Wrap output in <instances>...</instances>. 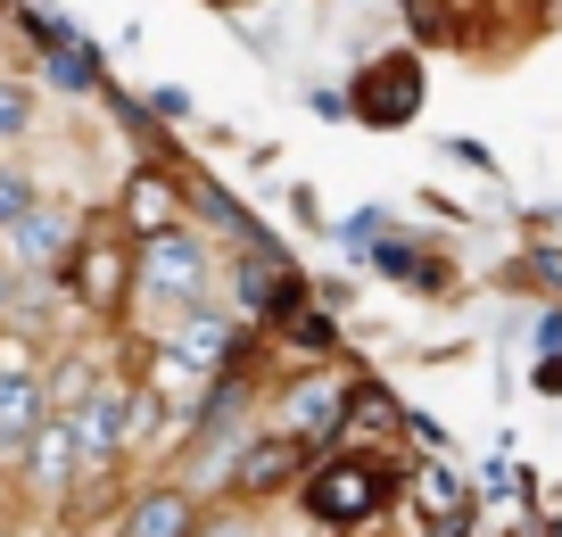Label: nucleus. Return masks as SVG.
I'll use <instances>...</instances> for the list:
<instances>
[{"instance_id":"7ed1b4c3","label":"nucleus","mask_w":562,"mask_h":537,"mask_svg":"<svg viewBox=\"0 0 562 537\" xmlns=\"http://www.w3.org/2000/svg\"><path fill=\"white\" fill-rule=\"evenodd\" d=\"M422 58L414 51H381V58H364L356 67V83H348V116L356 124H372V133H405V124L422 116Z\"/></svg>"},{"instance_id":"aec40b11","label":"nucleus","mask_w":562,"mask_h":537,"mask_svg":"<svg viewBox=\"0 0 562 537\" xmlns=\"http://www.w3.org/2000/svg\"><path fill=\"white\" fill-rule=\"evenodd\" d=\"M538 389H546V398H562V356H554V365H538Z\"/></svg>"},{"instance_id":"20e7f679","label":"nucleus","mask_w":562,"mask_h":537,"mask_svg":"<svg viewBox=\"0 0 562 537\" xmlns=\"http://www.w3.org/2000/svg\"><path fill=\"white\" fill-rule=\"evenodd\" d=\"M67 422H75V447H83V471H108V463H124V447H133L140 389H133V381H100Z\"/></svg>"},{"instance_id":"423d86ee","label":"nucleus","mask_w":562,"mask_h":537,"mask_svg":"<svg viewBox=\"0 0 562 537\" xmlns=\"http://www.w3.org/2000/svg\"><path fill=\"white\" fill-rule=\"evenodd\" d=\"M207 240H199L191 224H175V232H158V240H140V290L149 298H199L207 290Z\"/></svg>"},{"instance_id":"4468645a","label":"nucleus","mask_w":562,"mask_h":537,"mask_svg":"<svg viewBox=\"0 0 562 537\" xmlns=\"http://www.w3.org/2000/svg\"><path fill=\"white\" fill-rule=\"evenodd\" d=\"M281 331H290L299 347H315V356H323V347H339V323H331L323 306H306V298H299L290 314H281Z\"/></svg>"},{"instance_id":"9d476101","label":"nucleus","mask_w":562,"mask_h":537,"mask_svg":"<svg viewBox=\"0 0 562 537\" xmlns=\"http://www.w3.org/2000/svg\"><path fill=\"white\" fill-rule=\"evenodd\" d=\"M306 463H315V455H306V438L273 430V438H257V447H240V463H232V488H240V496H273V488H281V480H299Z\"/></svg>"},{"instance_id":"dca6fc26","label":"nucleus","mask_w":562,"mask_h":537,"mask_svg":"<svg viewBox=\"0 0 562 537\" xmlns=\"http://www.w3.org/2000/svg\"><path fill=\"white\" fill-rule=\"evenodd\" d=\"M34 199H42V191H34V174H25V166H0V232L18 224Z\"/></svg>"},{"instance_id":"f03ea898","label":"nucleus","mask_w":562,"mask_h":537,"mask_svg":"<svg viewBox=\"0 0 562 537\" xmlns=\"http://www.w3.org/2000/svg\"><path fill=\"white\" fill-rule=\"evenodd\" d=\"M58 281L75 290V306H83V314H116L124 290L140 281V240L116 224V215H108L91 240L75 232V257H67V273H58Z\"/></svg>"},{"instance_id":"412c9836","label":"nucleus","mask_w":562,"mask_h":537,"mask_svg":"<svg viewBox=\"0 0 562 537\" xmlns=\"http://www.w3.org/2000/svg\"><path fill=\"white\" fill-rule=\"evenodd\" d=\"M191 537H248V529H240V521H224V529H207V521H199Z\"/></svg>"},{"instance_id":"6e6552de","label":"nucleus","mask_w":562,"mask_h":537,"mask_svg":"<svg viewBox=\"0 0 562 537\" xmlns=\"http://www.w3.org/2000/svg\"><path fill=\"white\" fill-rule=\"evenodd\" d=\"M116 224L133 232V240H158V232H175V224H182L175 174H166V166H133V182H124V199H116Z\"/></svg>"},{"instance_id":"a211bd4d","label":"nucleus","mask_w":562,"mask_h":537,"mask_svg":"<svg viewBox=\"0 0 562 537\" xmlns=\"http://www.w3.org/2000/svg\"><path fill=\"white\" fill-rule=\"evenodd\" d=\"M422 496L439 504V513H456V504H463V496H456V480H447V471H422Z\"/></svg>"},{"instance_id":"1a4fd4ad","label":"nucleus","mask_w":562,"mask_h":537,"mask_svg":"<svg viewBox=\"0 0 562 537\" xmlns=\"http://www.w3.org/2000/svg\"><path fill=\"white\" fill-rule=\"evenodd\" d=\"M281 430L290 438H339L348 430V381H290V398H281Z\"/></svg>"},{"instance_id":"2eb2a0df","label":"nucleus","mask_w":562,"mask_h":537,"mask_svg":"<svg viewBox=\"0 0 562 537\" xmlns=\"http://www.w3.org/2000/svg\"><path fill=\"white\" fill-rule=\"evenodd\" d=\"M25 133H34V83L0 75V141H25Z\"/></svg>"},{"instance_id":"39448f33","label":"nucleus","mask_w":562,"mask_h":537,"mask_svg":"<svg viewBox=\"0 0 562 537\" xmlns=\"http://www.w3.org/2000/svg\"><path fill=\"white\" fill-rule=\"evenodd\" d=\"M0 248H9V273L18 281H42V273H67V257H75V215L67 208H50V199H34V208L18 215V224L0 232Z\"/></svg>"},{"instance_id":"f257e3e1","label":"nucleus","mask_w":562,"mask_h":537,"mask_svg":"<svg viewBox=\"0 0 562 537\" xmlns=\"http://www.w3.org/2000/svg\"><path fill=\"white\" fill-rule=\"evenodd\" d=\"M397 496V480H389V463H372V455H323V463H306L299 471V504H306V521L315 529H331V537H348V529H364V521H381V504Z\"/></svg>"},{"instance_id":"f3484780","label":"nucleus","mask_w":562,"mask_h":537,"mask_svg":"<svg viewBox=\"0 0 562 537\" xmlns=\"http://www.w3.org/2000/svg\"><path fill=\"white\" fill-rule=\"evenodd\" d=\"M149 108H158L166 124H191V91H182V83H158V91H149Z\"/></svg>"},{"instance_id":"6ab92c4d","label":"nucleus","mask_w":562,"mask_h":537,"mask_svg":"<svg viewBox=\"0 0 562 537\" xmlns=\"http://www.w3.org/2000/svg\"><path fill=\"white\" fill-rule=\"evenodd\" d=\"M9 314H18V273L0 265V323H9Z\"/></svg>"},{"instance_id":"f8f14e48","label":"nucleus","mask_w":562,"mask_h":537,"mask_svg":"<svg viewBox=\"0 0 562 537\" xmlns=\"http://www.w3.org/2000/svg\"><path fill=\"white\" fill-rule=\"evenodd\" d=\"M191 529H199V496L191 488H149V496L124 513L116 537H191Z\"/></svg>"},{"instance_id":"ddd939ff","label":"nucleus","mask_w":562,"mask_h":537,"mask_svg":"<svg viewBox=\"0 0 562 537\" xmlns=\"http://www.w3.org/2000/svg\"><path fill=\"white\" fill-rule=\"evenodd\" d=\"M91 356H58V372H42V405H50V414H75V405L91 398Z\"/></svg>"},{"instance_id":"0eeeda50","label":"nucleus","mask_w":562,"mask_h":537,"mask_svg":"<svg viewBox=\"0 0 562 537\" xmlns=\"http://www.w3.org/2000/svg\"><path fill=\"white\" fill-rule=\"evenodd\" d=\"M25 488H34V496H67L75 488V471H83V447H75V422L67 414H42V430L25 438Z\"/></svg>"},{"instance_id":"9b49d317","label":"nucleus","mask_w":562,"mask_h":537,"mask_svg":"<svg viewBox=\"0 0 562 537\" xmlns=\"http://www.w3.org/2000/svg\"><path fill=\"white\" fill-rule=\"evenodd\" d=\"M42 372H0V463H18L25 438L42 430Z\"/></svg>"}]
</instances>
